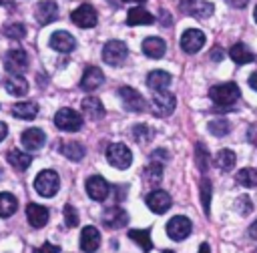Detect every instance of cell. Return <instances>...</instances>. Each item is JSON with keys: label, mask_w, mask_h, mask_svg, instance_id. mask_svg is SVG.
<instances>
[{"label": "cell", "mask_w": 257, "mask_h": 253, "mask_svg": "<svg viewBox=\"0 0 257 253\" xmlns=\"http://www.w3.org/2000/svg\"><path fill=\"white\" fill-rule=\"evenodd\" d=\"M237 209H239V213H241V215L251 213V209H253L251 199H249V197H239V199H237Z\"/></svg>", "instance_id": "b9f144b4"}, {"label": "cell", "mask_w": 257, "mask_h": 253, "mask_svg": "<svg viewBox=\"0 0 257 253\" xmlns=\"http://www.w3.org/2000/svg\"><path fill=\"white\" fill-rule=\"evenodd\" d=\"M106 161L114 167V169H128L133 163V153L126 145L122 143H114L106 149Z\"/></svg>", "instance_id": "277c9868"}, {"label": "cell", "mask_w": 257, "mask_h": 253, "mask_svg": "<svg viewBox=\"0 0 257 253\" xmlns=\"http://www.w3.org/2000/svg\"><path fill=\"white\" fill-rule=\"evenodd\" d=\"M6 159H8V163H10V165H12L16 171H26V169L30 167V163H32V157H30L28 153H22V151H18V149H12V151H8Z\"/></svg>", "instance_id": "83f0119b"}, {"label": "cell", "mask_w": 257, "mask_h": 253, "mask_svg": "<svg viewBox=\"0 0 257 253\" xmlns=\"http://www.w3.org/2000/svg\"><path fill=\"white\" fill-rule=\"evenodd\" d=\"M171 74L167 72V70H153V72H149V76H147V84H149V88L151 90H155V92H159V90H167V86L171 84Z\"/></svg>", "instance_id": "cb8c5ba5"}, {"label": "cell", "mask_w": 257, "mask_h": 253, "mask_svg": "<svg viewBox=\"0 0 257 253\" xmlns=\"http://www.w3.org/2000/svg\"><path fill=\"white\" fill-rule=\"evenodd\" d=\"M18 209V201L12 193H0V217H10Z\"/></svg>", "instance_id": "4dcf8cb0"}, {"label": "cell", "mask_w": 257, "mask_h": 253, "mask_svg": "<svg viewBox=\"0 0 257 253\" xmlns=\"http://www.w3.org/2000/svg\"><path fill=\"white\" fill-rule=\"evenodd\" d=\"M229 56H231V60L237 62V64H247V62H253V60H255L253 52H251L243 42H235V44L229 48Z\"/></svg>", "instance_id": "4316f807"}, {"label": "cell", "mask_w": 257, "mask_h": 253, "mask_svg": "<svg viewBox=\"0 0 257 253\" xmlns=\"http://www.w3.org/2000/svg\"><path fill=\"white\" fill-rule=\"evenodd\" d=\"M12 114H14L16 118L30 120V118H34V116L38 114V104H36V102H18V104H14V108H12Z\"/></svg>", "instance_id": "f1b7e54d"}, {"label": "cell", "mask_w": 257, "mask_h": 253, "mask_svg": "<svg viewBox=\"0 0 257 253\" xmlns=\"http://www.w3.org/2000/svg\"><path fill=\"white\" fill-rule=\"evenodd\" d=\"M54 124L60 129V131H66V133H76L80 126H82V116L72 110V108H60L56 114H54Z\"/></svg>", "instance_id": "8992f818"}, {"label": "cell", "mask_w": 257, "mask_h": 253, "mask_svg": "<svg viewBox=\"0 0 257 253\" xmlns=\"http://www.w3.org/2000/svg\"><path fill=\"white\" fill-rule=\"evenodd\" d=\"M249 237L257 241V221H255V223H251V227H249Z\"/></svg>", "instance_id": "c3c4849f"}, {"label": "cell", "mask_w": 257, "mask_h": 253, "mask_svg": "<svg viewBox=\"0 0 257 253\" xmlns=\"http://www.w3.org/2000/svg\"><path fill=\"white\" fill-rule=\"evenodd\" d=\"M249 86H251L253 90H257V70H255V72L249 76Z\"/></svg>", "instance_id": "7dc6e473"}, {"label": "cell", "mask_w": 257, "mask_h": 253, "mask_svg": "<svg viewBox=\"0 0 257 253\" xmlns=\"http://www.w3.org/2000/svg\"><path fill=\"white\" fill-rule=\"evenodd\" d=\"M167 50V44L163 38L159 36H149L143 40V52L149 56V58H161Z\"/></svg>", "instance_id": "603a6c76"}, {"label": "cell", "mask_w": 257, "mask_h": 253, "mask_svg": "<svg viewBox=\"0 0 257 253\" xmlns=\"http://www.w3.org/2000/svg\"><path fill=\"white\" fill-rule=\"evenodd\" d=\"M4 34H6L8 38H12V40H20V38H24L26 28H24V24H20V22H10V24L4 26Z\"/></svg>", "instance_id": "74e56055"}, {"label": "cell", "mask_w": 257, "mask_h": 253, "mask_svg": "<svg viewBox=\"0 0 257 253\" xmlns=\"http://www.w3.org/2000/svg\"><path fill=\"white\" fill-rule=\"evenodd\" d=\"M118 96H120L124 108L131 110V112H143V110L147 108L145 96H143L137 88H133V86H120V88H118Z\"/></svg>", "instance_id": "5b68a950"}, {"label": "cell", "mask_w": 257, "mask_h": 253, "mask_svg": "<svg viewBox=\"0 0 257 253\" xmlns=\"http://www.w3.org/2000/svg\"><path fill=\"white\" fill-rule=\"evenodd\" d=\"M50 48H54L56 52H70V50H74V46H76V40H74V36L70 34V32H66V30H56V32H52V36H50Z\"/></svg>", "instance_id": "2e32d148"}, {"label": "cell", "mask_w": 257, "mask_h": 253, "mask_svg": "<svg viewBox=\"0 0 257 253\" xmlns=\"http://www.w3.org/2000/svg\"><path fill=\"white\" fill-rule=\"evenodd\" d=\"M235 161H237V157H235V153H233L231 149H221V151L215 155V165H217L221 171H231V169L235 167Z\"/></svg>", "instance_id": "f546056e"}, {"label": "cell", "mask_w": 257, "mask_h": 253, "mask_svg": "<svg viewBox=\"0 0 257 253\" xmlns=\"http://www.w3.org/2000/svg\"><path fill=\"white\" fill-rule=\"evenodd\" d=\"M247 141L257 147V122H253V124L247 129Z\"/></svg>", "instance_id": "ee69618b"}, {"label": "cell", "mask_w": 257, "mask_h": 253, "mask_svg": "<svg viewBox=\"0 0 257 253\" xmlns=\"http://www.w3.org/2000/svg\"><path fill=\"white\" fill-rule=\"evenodd\" d=\"M60 153L66 157V159H70V161H80L82 157H84V147L80 145V143H76V141H70V143H64V145H60Z\"/></svg>", "instance_id": "1f68e13d"}, {"label": "cell", "mask_w": 257, "mask_h": 253, "mask_svg": "<svg viewBox=\"0 0 257 253\" xmlns=\"http://www.w3.org/2000/svg\"><path fill=\"white\" fill-rule=\"evenodd\" d=\"M128 56V48L122 40H108L102 48V60L110 66H118L126 60Z\"/></svg>", "instance_id": "3957f363"}, {"label": "cell", "mask_w": 257, "mask_h": 253, "mask_svg": "<svg viewBox=\"0 0 257 253\" xmlns=\"http://www.w3.org/2000/svg\"><path fill=\"white\" fill-rule=\"evenodd\" d=\"M209 96H211V100H213L217 106L229 108V106H233V104L239 100L241 90H239V86H237L235 82H223V84L211 86V88H209Z\"/></svg>", "instance_id": "6da1fadb"}, {"label": "cell", "mask_w": 257, "mask_h": 253, "mask_svg": "<svg viewBox=\"0 0 257 253\" xmlns=\"http://www.w3.org/2000/svg\"><path fill=\"white\" fill-rule=\"evenodd\" d=\"M143 177H145V181H147L149 185H159L161 179H163V165L157 163V161H153V163L145 169Z\"/></svg>", "instance_id": "e575fe53"}, {"label": "cell", "mask_w": 257, "mask_h": 253, "mask_svg": "<svg viewBox=\"0 0 257 253\" xmlns=\"http://www.w3.org/2000/svg\"><path fill=\"white\" fill-rule=\"evenodd\" d=\"M231 8H245L249 4V0H225Z\"/></svg>", "instance_id": "f6af8a7d"}, {"label": "cell", "mask_w": 257, "mask_h": 253, "mask_svg": "<svg viewBox=\"0 0 257 253\" xmlns=\"http://www.w3.org/2000/svg\"><path fill=\"white\" fill-rule=\"evenodd\" d=\"M4 68L10 74H22L28 68V54L22 48H10L4 56Z\"/></svg>", "instance_id": "ba28073f"}, {"label": "cell", "mask_w": 257, "mask_h": 253, "mask_svg": "<svg viewBox=\"0 0 257 253\" xmlns=\"http://www.w3.org/2000/svg\"><path fill=\"white\" fill-rule=\"evenodd\" d=\"M199 191H201V203H203V209H205V215H209V209H211V181L209 179H201V185H199Z\"/></svg>", "instance_id": "8d00e7d4"}, {"label": "cell", "mask_w": 257, "mask_h": 253, "mask_svg": "<svg viewBox=\"0 0 257 253\" xmlns=\"http://www.w3.org/2000/svg\"><path fill=\"white\" fill-rule=\"evenodd\" d=\"M209 133L211 135H215V137H225V135H229V131H231V124H229V120H225V118H213V120H209Z\"/></svg>", "instance_id": "d590c367"}, {"label": "cell", "mask_w": 257, "mask_h": 253, "mask_svg": "<svg viewBox=\"0 0 257 253\" xmlns=\"http://www.w3.org/2000/svg\"><path fill=\"white\" fill-rule=\"evenodd\" d=\"M181 10L195 18H209L213 14V4L207 0H181Z\"/></svg>", "instance_id": "8fae6325"}, {"label": "cell", "mask_w": 257, "mask_h": 253, "mask_svg": "<svg viewBox=\"0 0 257 253\" xmlns=\"http://www.w3.org/2000/svg\"><path fill=\"white\" fill-rule=\"evenodd\" d=\"M6 135H8V126L4 122H0V143L6 139Z\"/></svg>", "instance_id": "681fc988"}, {"label": "cell", "mask_w": 257, "mask_h": 253, "mask_svg": "<svg viewBox=\"0 0 257 253\" xmlns=\"http://www.w3.org/2000/svg\"><path fill=\"white\" fill-rule=\"evenodd\" d=\"M235 179H237V183H239L241 187L253 189V187H257V169L245 167V169H241V171L235 175Z\"/></svg>", "instance_id": "836d02e7"}, {"label": "cell", "mask_w": 257, "mask_h": 253, "mask_svg": "<svg viewBox=\"0 0 257 253\" xmlns=\"http://www.w3.org/2000/svg\"><path fill=\"white\" fill-rule=\"evenodd\" d=\"M58 187H60V179H58L56 171H52V169L40 171L34 179V189L42 197H54L58 193Z\"/></svg>", "instance_id": "7a4b0ae2"}, {"label": "cell", "mask_w": 257, "mask_h": 253, "mask_svg": "<svg viewBox=\"0 0 257 253\" xmlns=\"http://www.w3.org/2000/svg\"><path fill=\"white\" fill-rule=\"evenodd\" d=\"M155 22V16L151 14V12H147L145 8H141V6H135V8H131L128 10V14H126V24L128 26H141V24H153Z\"/></svg>", "instance_id": "d4e9b609"}, {"label": "cell", "mask_w": 257, "mask_h": 253, "mask_svg": "<svg viewBox=\"0 0 257 253\" xmlns=\"http://www.w3.org/2000/svg\"><path fill=\"white\" fill-rule=\"evenodd\" d=\"M199 253H211V249H209V243H201V247H199Z\"/></svg>", "instance_id": "f907efd6"}, {"label": "cell", "mask_w": 257, "mask_h": 253, "mask_svg": "<svg viewBox=\"0 0 257 253\" xmlns=\"http://www.w3.org/2000/svg\"><path fill=\"white\" fill-rule=\"evenodd\" d=\"M4 88L12 96H24L28 92V82H26V78L22 74H10L4 80Z\"/></svg>", "instance_id": "7402d4cb"}, {"label": "cell", "mask_w": 257, "mask_h": 253, "mask_svg": "<svg viewBox=\"0 0 257 253\" xmlns=\"http://www.w3.org/2000/svg\"><path fill=\"white\" fill-rule=\"evenodd\" d=\"M147 207L153 211V213H165V211H169V207L173 205V201H171V195L167 193V191H161V189H157V191H151L149 195H147Z\"/></svg>", "instance_id": "5bb4252c"}, {"label": "cell", "mask_w": 257, "mask_h": 253, "mask_svg": "<svg viewBox=\"0 0 257 253\" xmlns=\"http://www.w3.org/2000/svg\"><path fill=\"white\" fill-rule=\"evenodd\" d=\"M98 245H100V233H98V229L92 227V225H86L82 229V233H80V249L84 253H94L98 249Z\"/></svg>", "instance_id": "ac0fdd59"}, {"label": "cell", "mask_w": 257, "mask_h": 253, "mask_svg": "<svg viewBox=\"0 0 257 253\" xmlns=\"http://www.w3.org/2000/svg\"><path fill=\"white\" fill-rule=\"evenodd\" d=\"M58 18V8H56V2L54 0H42L38 2L36 6V20L40 24H50Z\"/></svg>", "instance_id": "d6986e66"}, {"label": "cell", "mask_w": 257, "mask_h": 253, "mask_svg": "<svg viewBox=\"0 0 257 253\" xmlns=\"http://www.w3.org/2000/svg\"><path fill=\"white\" fill-rule=\"evenodd\" d=\"M151 104H153V112L157 116H169V114H173V110L177 106V98L169 90H159V92L153 94Z\"/></svg>", "instance_id": "52a82bcc"}, {"label": "cell", "mask_w": 257, "mask_h": 253, "mask_svg": "<svg viewBox=\"0 0 257 253\" xmlns=\"http://www.w3.org/2000/svg\"><path fill=\"white\" fill-rule=\"evenodd\" d=\"M195 161H197V167L205 173V171H207V167H209V155H207L205 145H201V143H197V145H195Z\"/></svg>", "instance_id": "f35d334b"}, {"label": "cell", "mask_w": 257, "mask_h": 253, "mask_svg": "<svg viewBox=\"0 0 257 253\" xmlns=\"http://www.w3.org/2000/svg\"><path fill=\"white\" fill-rule=\"evenodd\" d=\"M62 215H64V225L66 227H76L78 225V213H76V209L72 205H64Z\"/></svg>", "instance_id": "ab89813d"}, {"label": "cell", "mask_w": 257, "mask_h": 253, "mask_svg": "<svg viewBox=\"0 0 257 253\" xmlns=\"http://www.w3.org/2000/svg\"><path fill=\"white\" fill-rule=\"evenodd\" d=\"M102 82H104L102 70L96 68V66H88V68L84 70L82 78H80V88H82V90H94V88H98Z\"/></svg>", "instance_id": "44dd1931"}, {"label": "cell", "mask_w": 257, "mask_h": 253, "mask_svg": "<svg viewBox=\"0 0 257 253\" xmlns=\"http://www.w3.org/2000/svg\"><path fill=\"white\" fill-rule=\"evenodd\" d=\"M70 20H72L76 26H80V28H92V26H96L98 16H96V10H94L90 4H80L78 8L72 10Z\"/></svg>", "instance_id": "30bf717a"}, {"label": "cell", "mask_w": 257, "mask_h": 253, "mask_svg": "<svg viewBox=\"0 0 257 253\" xmlns=\"http://www.w3.org/2000/svg\"><path fill=\"white\" fill-rule=\"evenodd\" d=\"M82 112H84L88 118L98 120V118L104 116V106H102V102H100L96 96H86V98L82 100Z\"/></svg>", "instance_id": "484cf974"}, {"label": "cell", "mask_w": 257, "mask_h": 253, "mask_svg": "<svg viewBox=\"0 0 257 253\" xmlns=\"http://www.w3.org/2000/svg\"><path fill=\"white\" fill-rule=\"evenodd\" d=\"M133 137L137 143H147L151 139V129L147 124H137L133 126Z\"/></svg>", "instance_id": "60d3db41"}, {"label": "cell", "mask_w": 257, "mask_h": 253, "mask_svg": "<svg viewBox=\"0 0 257 253\" xmlns=\"http://www.w3.org/2000/svg\"><path fill=\"white\" fill-rule=\"evenodd\" d=\"M102 223L108 229H122L128 223V213L124 209H120V207H108L102 213Z\"/></svg>", "instance_id": "9a60e30c"}, {"label": "cell", "mask_w": 257, "mask_h": 253, "mask_svg": "<svg viewBox=\"0 0 257 253\" xmlns=\"http://www.w3.org/2000/svg\"><path fill=\"white\" fill-rule=\"evenodd\" d=\"M191 229H193V223L183 217V215H177L173 217L169 223H167V235L173 239V241H183L191 235Z\"/></svg>", "instance_id": "9c48e42d"}, {"label": "cell", "mask_w": 257, "mask_h": 253, "mask_svg": "<svg viewBox=\"0 0 257 253\" xmlns=\"http://www.w3.org/2000/svg\"><path fill=\"white\" fill-rule=\"evenodd\" d=\"M205 46V34L197 28H189L183 32L181 36V48L187 52V54H195L199 52L201 48Z\"/></svg>", "instance_id": "7c38bea8"}, {"label": "cell", "mask_w": 257, "mask_h": 253, "mask_svg": "<svg viewBox=\"0 0 257 253\" xmlns=\"http://www.w3.org/2000/svg\"><path fill=\"white\" fill-rule=\"evenodd\" d=\"M58 245H52V243H44L42 247H36L34 253H58Z\"/></svg>", "instance_id": "7bdbcfd3"}, {"label": "cell", "mask_w": 257, "mask_h": 253, "mask_svg": "<svg viewBox=\"0 0 257 253\" xmlns=\"http://www.w3.org/2000/svg\"><path fill=\"white\" fill-rule=\"evenodd\" d=\"M253 16H255V22H257V6H255V12H253Z\"/></svg>", "instance_id": "f5cc1de1"}, {"label": "cell", "mask_w": 257, "mask_h": 253, "mask_svg": "<svg viewBox=\"0 0 257 253\" xmlns=\"http://www.w3.org/2000/svg\"><path fill=\"white\" fill-rule=\"evenodd\" d=\"M20 141H22L24 149H28V151H38V149L44 145L46 135H44L42 129H34V126H32V129H26V131L22 133Z\"/></svg>", "instance_id": "ffe728a7"}, {"label": "cell", "mask_w": 257, "mask_h": 253, "mask_svg": "<svg viewBox=\"0 0 257 253\" xmlns=\"http://www.w3.org/2000/svg\"><path fill=\"white\" fill-rule=\"evenodd\" d=\"M48 217H50V213H48L46 207H42V205H38V203L26 205V219H28V223H30L34 229H42V227L48 223Z\"/></svg>", "instance_id": "e0dca14e"}, {"label": "cell", "mask_w": 257, "mask_h": 253, "mask_svg": "<svg viewBox=\"0 0 257 253\" xmlns=\"http://www.w3.org/2000/svg\"><path fill=\"white\" fill-rule=\"evenodd\" d=\"M120 2H145V0H120Z\"/></svg>", "instance_id": "816d5d0a"}, {"label": "cell", "mask_w": 257, "mask_h": 253, "mask_svg": "<svg viewBox=\"0 0 257 253\" xmlns=\"http://www.w3.org/2000/svg\"><path fill=\"white\" fill-rule=\"evenodd\" d=\"M223 58V50L219 48V46H215L213 50H211V60H221Z\"/></svg>", "instance_id": "bcb514c9"}, {"label": "cell", "mask_w": 257, "mask_h": 253, "mask_svg": "<svg viewBox=\"0 0 257 253\" xmlns=\"http://www.w3.org/2000/svg\"><path fill=\"white\" fill-rule=\"evenodd\" d=\"M128 237L145 251H151L153 249V241H151V233L149 229H131L128 231Z\"/></svg>", "instance_id": "d6a6232c"}, {"label": "cell", "mask_w": 257, "mask_h": 253, "mask_svg": "<svg viewBox=\"0 0 257 253\" xmlns=\"http://www.w3.org/2000/svg\"><path fill=\"white\" fill-rule=\"evenodd\" d=\"M163 253H175V251H171V249H165V251H163Z\"/></svg>", "instance_id": "db71d44e"}, {"label": "cell", "mask_w": 257, "mask_h": 253, "mask_svg": "<svg viewBox=\"0 0 257 253\" xmlns=\"http://www.w3.org/2000/svg\"><path fill=\"white\" fill-rule=\"evenodd\" d=\"M86 193L92 201H104L110 193V185L100 175H92L86 179Z\"/></svg>", "instance_id": "4fadbf2b"}]
</instances>
